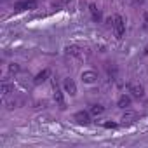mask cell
<instances>
[{"label": "cell", "instance_id": "6da1fadb", "mask_svg": "<svg viewBox=\"0 0 148 148\" xmlns=\"http://www.w3.org/2000/svg\"><path fill=\"white\" fill-rule=\"evenodd\" d=\"M113 30H115V37L117 38H124V33H125V23L120 16H115L113 18Z\"/></svg>", "mask_w": 148, "mask_h": 148}, {"label": "cell", "instance_id": "7a4b0ae2", "mask_svg": "<svg viewBox=\"0 0 148 148\" xmlns=\"http://www.w3.org/2000/svg\"><path fill=\"white\" fill-rule=\"evenodd\" d=\"M80 79H82L84 84H94V82L98 80V73H96L94 70H86V71H82Z\"/></svg>", "mask_w": 148, "mask_h": 148}, {"label": "cell", "instance_id": "3957f363", "mask_svg": "<svg viewBox=\"0 0 148 148\" xmlns=\"http://www.w3.org/2000/svg\"><path fill=\"white\" fill-rule=\"evenodd\" d=\"M37 2L35 0H23V2L14 4V11H26V9H35Z\"/></svg>", "mask_w": 148, "mask_h": 148}, {"label": "cell", "instance_id": "277c9868", "mask_svg": "<svg viewBox=\"0 0 148 148\" xmlns=\"http://www.w3.org/2000/svg\"><path fill=\"white\" fill-rule=\"evenodd\" d=\"M63 87H64V92H68L70 96H77V86L71 79H64L63 82Z\"/></svg>", "mask_w": 148, "mask_h": 148}, {"label": "cell", "instance_id": "5b68a950", "mask_svg": "<svg viewBox=\"0 0 148 148\" xmlns=\"http://www.w3.org/2000/svg\"><path fill=\"white\" fill-rule=\"evenodd\" d=\"M75 120H77L79 124H82V125H87V124L91 122V115L82 110V112H77V113H75Z\"/></svg>", "mask_w": 148, "mask_h": 148}, {"label": "cell", "instance_id": "8992f818", "mask_svg": "<svg viewBox=\"0 0 148 148\" xmlns=\"http://www.w3.org/2000/svg\"><path fill=\"white\" fill-rule=\"evenodd\" d=\"M129 91H131L132 96H136V98H141V96L145 94V89H143V86H139V84H131V86H129Z\"/></svg>", "mask_w": 148, "mask_h": 148}, {"label": "cell", "instance_id": "52a82bcc", "mask_svg": "<svg viewBox=\"0 0 148 148\" xmlns=\"http://www.w3.org/2000/svg\"><path fill=\"white\" fill-rule=\"evenodd\" d=\"M54 101H56V103H58V105H59L61 108L64 106V99H63V92H61V89H59V87H58L56 84H54Z\"/></svg>", "mask_w": 148, "mask_h": 148}, {"label": "cell", "instance_id": "ba28073f", "mask_svg": "<svg viewBox=\"0 0 148 148\" xmlns=\"http://www.w3.org/2000/svg\"><path fill=\"white\" fill-rule=\"evenodd\" d=\"M49 73H51V71H49L47 68H45V70H42L38 75L35 77V80H33V82H35V84H42V82H45V80H47V77H49Z\"/></svg>", "mask_w": 148, "mask_h": 148}, {"label": "cell", "instance_id": "9c48e42d", "mask_svg": "<svg viewBox=\"0 0 148 148\" xmlns=\"http://www.w3.org/2000/svg\"><path fill=\"white\" fill-rule=\"evenodd\" d=\"M89 11H91V16H92V19H94V21H101V11H99L94 4H91V5H89Z\"/></svg>", "mask_w": 148, "mask_h": 148}, {"label": "cell", "instance_id": "30bf717a", "mask_svg": "<svg viewBox=\"0 0 148 148\" xmlns=\"http://www.w3.org/2000/svg\"><path fill=\"white\" fill-rule=\"evenodd\" d=\"M129 105H131V98H129V96H125V94H124V96H120V98H119V101H117V106H119V108H127Z\"/></svg>", "mask_w": 148, "mask_h": 148}, {"label": "cell", "instance_id": "8fae6325", "mask_svg": "<svg viewBox=\"0 0 148 148\" xmlns=\"http://www.w3.org/2000/svg\"><path fill=\"white\" fill-rule=\"evenodd\" d=\"M80 47H77V45H68L66 47V52L68 54H71V56H80Z\"/></svg>", "mask_w": 148, "mask_h": 148}, {"label": "cell", "instance_id": "7c38bea8", "mask_svg": "<svg viewBox=\"0 0 148 148\" xmlns=\"http://www.w3.org/2000/svg\"><path fill=\"white\" fill-rule=\"evenodd\" d=\"M105 112V106H101V105H94L92 108H91V113L92 115H101Z\"/></svg>", "mask_w": 148, "mask_h": 148}, {"label": "cell", "instance_id": "4fadbf2b", "mask_svg": "<svg viewBox=\"0 0 148 148\" xmlns=\"http://www.w3.org/2000/svg\"><path fill=\"white\" fill-rule=\"evenodd\" d=\"M9 92H12V86H11V84H7V82H4V84H2V94H4V96H7Z\"/></svg>", "mask_w": 148, "mask_h": 148}, {"label": "cell", "instance_id": "5bb4252c", "mask_svg": "<svg viewBox=\"0 0 148 148\" xmlns=\"http://www.w3.org/2000/svg\"><path fill=\"white\" fill-rule=\"evenodd\" d=\"M9 71H11V73H18V71H19V66H18V64H14V63H12V64H11V66H9Z\"/></svg>", "mask_w": 148, "mask_h": 148}, {"label": "cell", "instance_id": "9a60e30c", "mask_svg": "<svg viewBox=\"0 0 148 148\" xmlns=\"http://www.w3.org/2000/svg\"><path fill=\"white\" fill-rule=\"evenodd\" d=\"M105 127H108V129H113V127H117V124H115V122H106V124H105Z\"/></svg>", "mask_w": 148, "mask_h": 148}, {"label": "cell", "instance_id": "2e32d148", "mask_svg": "<svg viewBox=\"0 0 148 148\" xmlns=\"http://www.w3.org/2000/svg\"><path fill=\"white\" fill-rule=\"evenodd\" d=\"M61 2H63V4H68V2H71V0H61Z\"/></svg>", "mask_w": 148, "mask_h": 148}]
</instances>
